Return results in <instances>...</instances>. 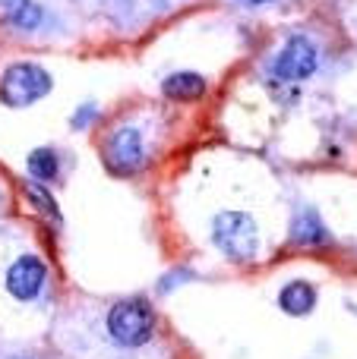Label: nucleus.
<instances>
[{"label": "nucleus", "instance_id": "obj_6", "mask_svg": "<svg viewBox=\"0 0 357 359\" xmlns=\"http://www.w3.org/2000/svg\"><path fill=\"white\" fill-rule=\"evenodd\" d=\"M145 161V149H143V136L133 126H124L111 136L108 142V164H111L117 174H133L139 170Z\"/></svg>", "mask_w": 357, "mask_h": 359}, {"label": "nucleus", "instance_id": "obj_11", "mask_svg": "<svg viewBox=\"0 0 357 359\" xmlns=\"http://www.w3.org/2000/svg\"><path fill=\"white\" fill-rule=\"evenodd\" d=\"M57 170H60V161H57V155L51 149H35L29 155V174L35 177V180H54L57 177Z\"/></svg>", "mask_w": 357, "mask_h": 359}, {"label": "nucleus", "instance_id": "obj_2", "mask_svg": "<svg viewBox=\"0 0 357 359\" xmlns=\"http://www.w3.org/2000/svg\"><path fill=\"white\" fill-rule=\"evenodd\" d=\"M108 334L120 347H143L155 334V312L145 299H124L108 312Z\"/></svg>", "mask_w": 357, "mask_h": 359}, {"label": "nucleus", "instance_id": "obj_3", "mask_svg": "<svg viewBox=\"0 0 357 359\" xmlns=\"http://www.w3.org/2000/svg\"><path fill=\"white\" fill-rule=\"evenodd\" d=\"M51 73L38 63H13L0 79V101L6 107H29L51 92Z\"/></svg>", "mask_w": 357, "mask_h": 359}, {"label": "nucleus", "instance_id": "obj_8", "mask_svg": "<svg viewBox=\"0 0 357 359\" xmlns=\"http://www.w3.org/2000/svg\"><path fill=\"white\" fill-rule=\"evenodd\" d=\"M278 306H282L288 316H307L316 306V290L307 280H291V284H285L282 293H278Z\"/></svg>", "mask_w": 357, "mask_h": 359}, {"label": "nucleus", "instance_id": "obj_1", "mask_svg": "<svg viewBox=\"0 0 357 359\" xmlns=\"http://www.w3.org/2000/svg\"><path fill=\"white\" fill-rule=\"evenodd\" d=\"M212 240L231 262H253L259 249V230L247 211H221L212 221Z\"/></svg>", "mask_w": 357, "mask_h": 359}, {"label": "nucleus", "instance_id": "obj_4", "mask_svg": "<svg viewBox=\"0 0 357 359\" xmlns=\"http://www.w3.org/2000/svg\"><path fill=\"white\" fill-rule=\"evenodd\" d=\"M316 63H320L316 44L307 35H291L285 48L278 50V57L272 60V76L282 82H301L316 73Z\"/></svg>", "mask_w": 357, "mask_h": 359}, {"label": "nucleus", "instance_id": "obj_7", "mask_svg": "<svg viewBox=\"0 0 357 359\" xmlns=\"http://www.w3.org/2000/svg\"><path fill=\"white\" fill-rule=\"evenodd\" d=\"M329 240H332V233L313 208H304L291 224V243L294 246H326Z\"/></svg>", "mask_w": 357, "mask_h": 359}, {"label": "nucleus", "instance_id": "obj_5", "mask_svg": "<svg viewBox=\"0 0 357 359\" xmlns=\"http://www.w3.org/2000/svg\"><path fill=\"white\" fill-rule=\"evenodd\" d=\"M44 278H48V268H44L41 259L35 255H22L10 265L6 271V290L16 299H35L44 287Z\"/></svg>", "mask_w": 357, "mask_h": 359}, {"label": "nucleus", "instance_id": "obj_13", "mask_svg": "<svg viewBox=\"0 0 357 359\" xmlns=\"http://www.w3.org/2000/svg\"><path fill=\"white\" fill-rule=\"evenodd\" d=\"M244 4H250V6H259V4H272V0H244Z\"/></svg>", "mask_w": 357, "mask_h": 359}, {"label": "nucleus", "instance_id": "obj_12", "mask_svg": "<svg viewBox=\"0 0 357 359\" xmlns=\"http://www.w3.org/2000/svg\"><path fill=\"white\" fill-rule=\"evenodd\" d=\"M25 192H29V198L38 205V208L44 211L48 217H54L57 224H60V211H57V202H54V196H51L48 189H44L41 183H25Z\"/></svg>", "mask_w": 357, "mask_h": 359}, {"label": "nucleus", "instance_id": "obj_9", "mask_svg": "<svg viewBox=\"0 0 357 359\" xmlns=\"http://www.w3.org/2000/svg\"><path fill=\"white\" fill-rule=\"evenodd\" d=\"M162 88H164V95L174 101H196L206 92V79H202L200 73H171Z\"/></svg>", "mask_w": 357, "mask_h": 359}, {"label": "nucleus", "instance_id": "obj_10", "mask_svg": "<svg viewBox=\"0 0 357 359\" xmlns=\"http://www.w3.org/2000/svg\"><path fill=\"white\" fill-rule=\"evenodd\" d=\"M6 16H10V22L16 25V29L32 32V29H38V25H41L44 13H41V6H38L35 0H10Z\"/></svg>", "mask_w": 357, "mask_h": 359}]
</instances>
